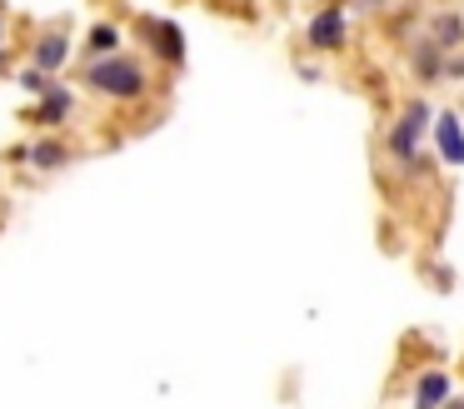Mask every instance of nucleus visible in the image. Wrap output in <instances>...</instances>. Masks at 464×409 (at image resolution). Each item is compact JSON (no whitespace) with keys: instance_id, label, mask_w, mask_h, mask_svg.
I'll return each mask as SVG.
<instances>
[{"instance_id":"f3484780","label":"nucleus","mask_w":464,"mask_h":409,"mask_svg":"<svg viewBox=\"0 0 464 409\" xmlns=\"http://www.w3.org/2000/svg\"><path fill=\"white\" fill-rule=\"evenodd\" d=\"M0 70H5V50H0Z\"/></svg>"},{"instance_id":"6e6552de","label":"nucleus","mask_w":464,"mask_h":409,"mask_svg":"<svg viewBox=\"0 0 464 409\" xmlns=\"http://www.w3.org/2000/svg\"><path fill=\"white\" fill-rule=\"evenodd\" d=\"M424 35L444 50V55H459L464 50V10H434L424 20Z\"/></svg>"},{"instance_id":"39448f33","label":"nucleus","mask_w":464,"mask_h":409,"mask_svg":"<svg viewBox=\"0 0 464 409\" xmlns=\"http://www.w3.org/2000/svg\"><path fill=\"white\" fill-rule=\"evenodd\" d=\"M430 145H434V155H440V165L464 170V115L459 110H434Z\"/></svg>"},{"instance_id":"a211bd4d","label":"nucleus","mask_w":464,"mask_h":409,"mask_svg":"<svg viewBox=\"0 0 464 409\" xmlns=\"http://www.w3.org/2000/svg\"><path fill=\"white\" fill-rule=\"evenodd\" d=\"M324 5H344V0H324Z\"/></svg>"},{"instance_id":"f03ea898","label":"nucleus","mask_w":464,"mask_h":409,"mask_svg":"<svg viewBox=\"0 0 464 409\" xmlns=\"http://www.w3.org/2000/svg\"><path fill=\"white\" fill-rule=\"evenodd\" d=\"M85 85L95 90V95H111V100H140L145 90H150V75H145V65L135 55H101L85 65Z\"/></svg>"},{"instance_id":"423d86ee","label":"nucleus","mask_w":464,"mask_h":409,"mask_svg":"<svg viewBox=\"0 0 464 409\" xmlns=\"http://www.w3.org/2000/svg\"><path fill=\"white\" fill-rule=\"evenodd\" d=\"M404 65H410V75L420 80V85H444L450 55H444V50L434 45L430 35H414V40H410V50H404Z\"/></svg>"},{"instance_id":"dca6fc26","label":"nucleus","mask_w":464,"mask_h":409,"mask_svg":"<svg viewBox=\"0 0 464 409\" xmlns=\"http://www.w3.org/2000/svg\"><path fill=\"white\" fill-rule=\"evenodd\" d=\"M0 50H5V15H0Z\"/></svg>"},{"instance_id":"4468645a","label":"nucleus","mask_w":464,"mask_h":409,"mask_svg":"<svg viewBox=\"0 0 464 409\" xmlns=\"http://www.w3.org/2000/svg\"><path fill=\"white\" fill-rule=\"evenodd\" d=\"M444 80H464V50H459V55H450V70H444Z\"/></svg>"},{"instance_id":"0eeeda50","label":"nucleus","mask_w":464,"mask_h":409,"mask_svg":"<svg viewBox=\"0 0 464 409\" xmlns=\"http://www.w3.org/2000/svg\"><path fill=\"white\" fill-rule=\"evenodd\" d=\"M454 399V375L440 365L420 369L414 375V389H410V409H444Z\"/></svg>"},{"instance_id":"1a4fd4ad","label":"nucleus","mask_w":464,"mask_h":409,"mask_svg":"<svg viewBox=\"0 0 464 409\" xmlns=\"http://www.w3.org/2000/svg\"><path fill=\"white\" fill-rule=\"evenodd\" d=\"M31 55H35V70H45V75H55V70H61L65 60H71V30H65V25L45 30V35L31 45Z\"/></svg>"},{"instance_id":"9d476101","label":"nucleus","mask_w":464,"mask_h":409,"mask_svg":"<svg viewBox=\"0 0 464 409\" xmlns=\"http://www.w3.org/2000/svg\"><path fill=\"white\" fill-rule=\"evenodd\" d=\"M71 110H75V95L65 85H51L41 95V110H35V115H41L45 125H61V120H71Z\"/></svg>"},{"instance_id":"20e7f679","label":"nucleus","mask_w":464,"mask_h":409,"mask_svg":"<svg viewBox=\"0 0 464 409\" xmlns=\"http://www.w3.org/2000/svg\"><path fill=\"white\" fill-rule=\"evenodd\" d=\"M140 40H145V50H150L160 65H170V70L185 65V35H180V25H175V20L145 15L140 20Z\"/></svg>"},{"instance_id":"9b49d317","label":"nucleus","mask_w":464,"mask_h":409,"mask_svg":"<svg viewBox=\"0 0 464 409\" xmlns=\"http://www.w3.org/2000/svg\"><path fill=\"white\" fill-rule=\"evenodd\" d=\"M25 160H31L35 170H61L65 160H71V150H65L61 140H35V145L25 150Z\"/></svg>"},{"instance_id":"f8f14e48","label":"nucleus","mask_w":464,"mask_h":409,"mask_svg":"<svg viewBox=\"0 0 464 409\" xmlns=\"http://www.w3.org/2000/svg\"><path fill=\"white\" fill-rule=\"evenodd\" d=\"M85 50H91V60H101V55H121V25L101 20V25L91 30V40H85Z\"/></svg>"},{"instance_id":"f257e3e1","label":"nucleus","mask_w":464,"mask_h":409,"mask_svg":"<svg viewBox=\"0 0 464 409\" xmlns=\"http://www.w3.org/2000/svg\"><path fill=\"white\" fill-rule=\"evenodd\" d=\"M430 130H434V110H430V100L414 95L410 105H400V115L390 120V130H384V155H390L404 175L420 170L424 145H430Z\"/></svg>"},{"instance_id":"7ed1b4c3","label":"nucleus","mask_w":464,"mask_h":409,"mask_svg":"<svg viewBox=\"0 0 464 409\" xmlns=\"http://www.w3.org/2000/svg\"><path fill=\"white\" fill-rule=\"evenodd\" d=\"M304 40H310L314 55H340L350 45V10L344 5H320L304 25Z\"/></svg>"},{"instance_id":"ddd939ff","label":"nucleus","mask_w":464,"mask_h":409,"mask_svg":"<svg viewBox=\"0 0 464 409\" xmlns=\"http://www.w3.org/2000/svg\"><path fill=\"white\" fill-rule=\"evenodd\" d=\"M21 85L31 90V95H45V90H51V80H45V70L31 65V70H21Z\"/></svg>"},{"instance_id":"2eb2a0df","label":"nucleus","mask_w":464,"mask_h":409,"mask_svg":"<svg viewBox=\"0 0 464 409\" xmlns=\"http://www.w3.org/2000/svg\"><path fill=\"white\" fill-rule=\"evenodd\" d=\"M444 409H464V394H454V399H450V404H444Z\"/></svg>"}]
</instances>
